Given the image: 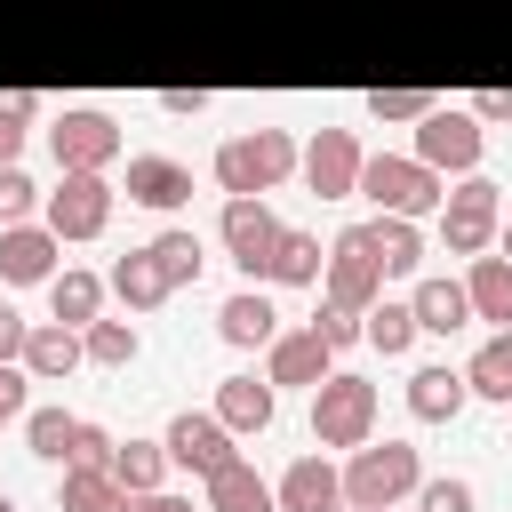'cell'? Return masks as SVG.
<instances>
[{
	"mask_svg": "<svg viewBox=\"0 0 512 512\" xmlns=\"http://www.w3.org/2000/svg\"><path fill=\"white\" fill-rule=\"evenodd\" d=\"M160 112L168 120H192V112H208V88H160Z\"/></svg>",
	"mask_w": 512,
	"mask_h": 512,
	"instance_id": "cell-45",
	"label": "cell"
},
{
	"mask_svg": "<svg viewBox=\"0 0 512 512\" xmlns=\"http://www.w3.org/2000/svg\"><path fill=\"white\" fill-rule=\"evenodd\" d=\"M408 504H416V512H472V480H464V472H424Z\"/></svg>",
	"mask_w": 512,
	"mask_h": 512,
	"instance_id": "cell-37",
	"label": "cell"
},
{
	"mask_svg": "<svg viewBox=\"0 0 512 512\" xmlns=\"http://www.w3.org/2000/svg\"><path fill=\"white\" fill-rule=\"evenodd\" d=\"M408 416L416 424H456L464 416V400H472V384H464V368H448V360H424V368H408Z\"/></svg>",
	"mask_w": 512,
	"mask_h": 512,
	"instance_id": "cell-18",
	"label": "cell"
},
{
	"mask_svg": "<svg viewBox=\"0 0 512 512\" xmlns=\"http://www.w3.org/2000/svg\"><path fill=\"white\" fill-rule=\"evenodd\" d=\"M424 168H440V176H472L480 168V152H488V128L472 120V104H432L424 120H416V144H408Z\"/></svg>",
	"mask_w": 512,
	"mask_h": 512,
	"instance_id": "cell-7",
	"label": "cell"
},
{
	"mask_svg": "<svg viewBox=\"0 0 512 512\" xmlns=\"http://www.w3.org/2000/svg\"><path fill=\"white\" fill-rule=\"evenodd\" d=\"M128 512H208V504H192L184 488H152V496H128Z\"/></svg>",
	"mask_w": 512,
	"mask_h": 512,
	"instance_id": "cell-44",
	"label": "cell"
},
{
	"mask_svg": "<svg viewBox=\"0 0 512 512\" xmlns=\"http://www.w3.org/2000/svg\"><path fill=\"white\" fill-rule=\"evenodd\" d=\"M64 272V240L32 216V224H0V288H48Z\"/></svg>",
	"mask_w": 512,
	"mask_h": 512,
	"instance_id": "cell-13",
	"label": "cell"
},
{
	"mask_svg": "<svg viewBox=\"0 0 512 512\" xmlns=\"http://www.w3.org/2000/svg\"><path fill=\"white\" fill-rule=\"evenodd\" d=\"M200 504H208V512H280V488H272L248 456H232L224 472L200 480Z\"/></svg>",
	"mask_w": 512,
	"mask_h": 512,
	"instance_id": "cell-22",
	"label": "cell"
},
{
	"mask_svg": "<svg viewBox=\"0 0 512 512\" xmlns=\"http://www.w3.org/2000/svg\"><path fill=\"white\" fill-rule=\"evenodd\" d=\"M296 160H304V144H296L288 128H240V136L216 144L208 176H216L224 200H232V192H264V200H272V192L296 176Z\"/></svg>",
	"mask_w": 512,
	"mask_h": 512,
	"instance_id": "cell-1",
	"label": "cell"
},
{
	"mask_svg": "<svg viewBox=\"0 0 512 512\" xmlns=\"http://www.w3.org/2000/svg\"><path fill=\"white\" fill-rule=\"evenodd\" d=\"M24 336H32V320H24V312L0 296V360H24Z\"/></svg>",
	"mask_w": 512,
	"mask_h": 512,
	"instance_id": "cell-42",
	"label": "cell"
},
{
	"mask_svg": "<svg viewBox=\"0 0 512 512\" xmlns=\"http://www.w3.org/2000/svg\"><path fill=\"white\" fill-rule=\"evenodd\" d=\"M144 248H152V264L168 272V288H192V280H200V264H208V248H200V232H192V224H168V232H152Z\"/></svg>",
	"mask_w": 512,
	"mask_h": 512,
	"instance_id": "cell-32",
	"label": "cell"
},
{
	"mask_svg": "<svg viewBox=\"0 0 512 512\" xmlns=\"http://www.w3.org/2000/svg\"><path fill=\"white\" fill-rule=\"evenodd\" d=\"M360 232H368V256L384 264V280H416L424 256H432V232L416 216H368Z\"/></svg>",
	"mask_w": 512,
	"mask_h": 512,
	"instance_id": "cell-17",
	"label": "cell"
},
{
	"mask_svg": "<svg viewBox=\"0 0 512 512\" xmlns=\"http://www.w3.org/2000/svg\"><path fill=\"white\" fill-rule=\"evenodd\" d=\"M216 416H224L240 440H248V432H272V416H280V384L240 368V376H224V384H216Z\"/></svg>",
	"mask_w": 512,
	"mask_h": 512,
	"instance_id": "cell-21",
	"label": "cell"
},
{
	"mask_svg": "<svg viewBox=\"0 0 512 512\" xmlns=\"http://www.w3.org/2000/svg\"><path fill=\"white\" fill-rule=\"evenodd\" d=\"M24 368H32V384H64L72 368H88L80 328H64V320H32V336H24Z\"/></svg>",
	"mask_w": 512,
	"mask_h": 512,
	"instance_id": "cell-23",
	"label": "cell"
},
{
	"mask_svg": "<svg viewBox=\"0 0 512 512\" xmlns=\"http://www.w3.org/2000/svg\"><path fill=\"white\" fill-rule=\"evenodd\" d=\"M416 336H424V328H416V304H408V296H376V304L360 312V344L384 352V360H408Z\"/></svg>",
	"mask_w": 512,
	"mask_h": 512,
	"instance_id": "cell-27",
	"label": "cell"
},
{
	"mask_svg": "<svg viewBox=\"0 0 512 512\" xmlns=\"http://www.w3.org/2000/svg\"><path fill=\"white\" fill-rule=\"evenodd\" d=\"M0 512H16V496H8V488H0Z\"/></svg>",
	"mask_w": 512,
	"mask_h": 512,
	"instance_id": "cell-47",
	"label": "cell"
},
{
	"mask_svg": "<svg viewBox=\"0 0 512 512\" xmlns=\"http://www.w3.org/2000/svg\"><path fill=\"white\" fill-rule=\"evenodd\" d=\"M360 200L376 208V216H440V200H448V176L440 168H424L416 152H368L360 160Z\"/></svg>",
	"mask_w": 512,
	"mask_h": 512,
	"instance_id": "cell-3",
	"label": "cell"
},
{
	"mask_svg": "<svg viewBox=\"0 0 512 512\" xmlns=\"http://www.w3.org/2000/svg\"><path fill=\"white\" fill-rule=\"evenodd\" d=\"M104 280H112V296H120L128 312H160V304L176 296V288H168V272L152 264V248H128V256H120Z\"/></svg>",
	"mask_w": 512,
	"mask_h": 512,
	"instance_id": "cell-29",
	"label": "cell"
},
{
	"mask_svg": "<svg viewBox=\"0 0 512 512\" xmlns=\"http://www.w3.org/2000/svg\"><path fill=\"white\" fill-rule=\"evenodd\" d=\"M168 440H144V432H128L120 448H112V480L128 488V496H152V488H168Z\"/></svg>",
	"mask_w": 512,
	"mask_h": 512,
	"instance_id": "cell-30",
	"label": "cell"
},
{
	"mask_svg": "<svg viewBox=\"0 0 512 512\" xmlns=\"http://www.w3.org/2000/svg\"><path fill=\"white\" fill-rule=\"evenodd\" d=\"M112 448H120V440H112L104 424H88V416H80V432H72V456H64V464H112Z\"/></svg>",
	"mask_w": 512,
	"mask_h": 512,
	"instance_id": "cell-41",
	"label": "cell"
},
{
	"mask_svg": "<svg viewBox=\"0 0 512 512\" xmlns=\"http://www.w3.org/2000/svg\"><path fill=\"white\" fill-rule=\"evenodd\" d=\"M272 488H280V512H344V464L328 456H296Z\"/></svg>",
	"mask_w": 512,
	"mask_h": 512,
	"instance_id": "cell-20",
	"label": "cell"
},
{
	"mask_svg": "<svg viewBox=\"0 0 512 512\" xmlns=\"http://www.w3.org/2000/svg\"><path fill=\"white\" fill-rule=\"evenodd\" d=\"M464 288H472V320L512 328V256H464Z\"/></svg>",
	"mask_w": 512,
	"mask_h": 512,
	"instance_id": "cell-25",
	"label": "cell"
},
{
	"mask_svg": "<svg viewBox=\"0 0 512 512\" xmlns=\"http://www.w3.org/2000/svg\"><path fill=\"white\" fill-rule=\"evenodd\" d=\"M160 440H168V464H176V472H192V480H208V472H224V464L240 456V448H232L240 432H232L216 408H176Z\"/></svg>",
	"mask_w": 512,
	"mask_h": 512,
	"instance_id": "cell-12",
	"label": "cell"
},
{
	"mask_svg": "<svg viewBox=\"0 0 512 512\" xmlns=\"http://www.w3.org/2000/svg\"><path fill=\"white\" fill-rule=\"evenodd\" d=\"M464 384H472V400H504L512 408V328L480 336V352L464 360Z\"/></svg>",
	"mask_w": 512,
	"mask_h": 512,
	"instance_id": "cell-31",
	"label": "cell"
},
{
	"mask_svg": "<svg viewBox=\"0 0 512 512\" xmlns=\"http://www.w3.org/2000/svg\"><path fill=\"white\" fill-rule=\"evenodd\" d=\"M24 408H32V368L24 360H0V432L24 424Z\"/></svg>",
	"mask_w": 512,
	"mask_h": 512,
	"instance_id": "cell-39",
	"label": "cell"
},
{
	"mask_svg": "<svg viewBox=\"0 0 512 512\" xmlns=\"http://www.w3.org/2000/svg\"><path fill=\"white\" fill-rule=\"evenodd\" d=\"M432 224H440V248H448V256H488V248H496V224H504V184L480 176V168L456 176Z\"/></svg>",
	"mask_w": 512,
	"mask_h": 512,
	"instance_id": "cell-5",
	"label": "cell"
},
{
	"mask_svg": "<svg viewBox=\"0 0 512 512\" xmlns=\"http://www.w3.org/2000/svg\"><path fill=\"white\" fill-rule=\"evenodd\" d=\"M32 120H40V96H32V88H0V168H16V160H24Z\"/></svg>",
	"mask_w": 512,
	"mask_h": 512,
	"instance_id": "cell-35",
	"label": "cell"
},
{
	"mask_svg": "<svg viewBox=\"0 0 512 512\" xmlns=\"http://www.w3.org/2000/svg\"><path fill=\"white\" fill-rule=\"evenodd\" d=\"M312 440L320 448H344V456L360 440H376V384L360 368H328L312 384Z\"/></svg>",
	"mask_w": 512,
	"mask_h": 512,
	"instance_id": "cell-4",
	"label": "cell"
},
{
	"mask_svg": "<svg viewBox=\"0 0 512 512\" xmlns=\"http://www.w3.org/2000/svg\"><path fill=\"white\" fill-rule=\"evenodd\" d=\"M384 512H416V504H384Z\"/></svg>",
	"mask_w": 512,
	"mask_h": 512,
	"instance_id": "cell-48",
	"label": "cell"
},
{
	"mask_svg": "<svg viewBox=\"0 0 512 512\" xmlns=\"http://www.w3.org/2000/svg\"><path fill=\"white\" fill-rule=\"evenodd\" d=\"M432 104H440L432 88H368V104H360V112H368L376 128H416Z\"/></svg>",
	"mask_w": 512,
	"mask_h": 512,
	"instance_id": "cell-36",
	"label": "cell"
},
{
	"mask_svg": "<svg viewBox=\"0 0 512 512\" xmlns=\"http://www.w3.org/2000/svg\"><path fill=\"white\" fill-rule=\"evenodd\" d=\"M216 336H224L232 352H264V344L280 336V304H272V288H264V280H240V288L216 304Z\"/></svg>",
	"mask_w": 512,
	"mask_h": 512,
	"instance_id": "cell-15",
	"label": "cell"
},
{
	"mask_svg": "<svg viewBox=\"0 0 512 512\" xmlns=\"http://www.w3.org/2000/svg\"><path fill=\"white\" fill-rule=\"evenodd\" d=\"M40 200H48V192L24 176V160H16V168H0V224H32V216H40Z\"/></svg>",
	"mask_w": 512,
	"mask_h": 512,
	"instance_id": "cell-38",
	"label": "cell"
},
{
	"mask_svg": "<svg viewBox=\"0 0 512 512\" xmlns=\"http://www.w3.org/2000/svg\"><path fill=\"white\" fill-rule=\"evenodd\" d=\"M408 304H416V328H424V336L472 328V288L448 280V272H416V280H408Z\"/></svg>",
	"mask_w": 512,
	"mask_h": 512,
	"instance_id": "cell-19",
	"label": "cell"
},
{
	"mask_svg": "<svg viewBox=\"0 0 512 512\" xmlns=\"http://www.w3.org/2000/svg\"><path fill=\"white\" fill-rule=\"evenodd\" d=\"M80 344H88V360H96V368H128V360L144 352L136 320H104V312H96V320L80 328Z\"/></svg>",
	"mask_w": 512,
	"mask_h": 512,
	"instance_id": "cell-34",
	"label": "cell"
},
{
	"mask_svg": "<svg viewBox=\"0 0 512 512\" xmlns=\"http://www.w3.org/2000/svg\"><path fill=\"white\" fill-rule=\"evenodd\" d=\"M120 192H128L136 208H152V216H176V208L192 200V168H184L176 152H128Z\"/></svg>",
	"mask_w": 512,
	"mask_h": 512,
	"instance_id": "cell-14",
	"label": "cell"
},
{
	"mask_svg": "<svg viewBox=\"0 0 512 512\" xmlns=\"http://www.w3.org/2000/svg\"><path fill=\"white\" fill-rule=\"evenodd\" d=\"M328 368H336V344H328L312 320H304V328H280V336L264 344V376H272V384H304V392H312Z\"/></svg>",
	"mask_w": 512,
	"mask_h": 512,
	"instance_id": "cell-16",
	"label": "cell"
},
{
	"mask_svg": "<svg viewBox=\"0 0 512 512\" xmlns=\"http://www.w3.org/2000/svg\"><path fill=\"white\" fill-rule=\"evenodd\" d=\"M360 160H368L360 128H312V144H304L296 176H304V192H312V200H360Z\"/></svg>",
	"mask_w": 512,
	"mask_h": 512,
	"instance_id": "cell-9",
	"label": "cell"
},
{
	"mask_svg": "<svg viewBox=\"0 0 512 512\" xmlns=\"http://www.w3.org/2000/svg\"><path fill=\"white\" fill-rule=\"evenodd\" d=\"M320 296H328V304H344V312H368V304L384 296V264L368 256V232H360V224H344V232L328 240V264H320Z\"/></svg>",
	"mask_w": 512,
	"mask_h": 512,
	"instance_id": "cell-11",
	"label": "cell"
},
{
	"mask_svg": "<svg viewBox=\"0 0 512 512\" xmlns=\"http://www.w3.org/2000/svg\"><path fill=\"white\" fill-rule=\"evenodd\" d=\"M40 136H48L56 176H64V168H112V160H120V120H112V112H96V104H64Z\"/></svg>",
	"mask_w": 512,
	"mask_h": 512,
	"instance_id": "cell-8",
	"label": "cell"
},
{
	"mask_svg": "<svg viewBox=\"0 0 512 512\" xmlns=\"http://www.w3.org/2000/svg\"><path fill=\"white\" fill-rule=\"evenodd\" d=\"M216 240H224V256L240 264V280H264V264H272V240H280V216H272V200H264V192H232V200L216 208Z\"/></svg>",
	"mask_w": 512,
	"mask_h": 512,
	"instance_id": "cell-10",
	"label": "cell"
},
{
	"mask_svg": "<svg viewBox=\"0 0 512 512\" xmlns=\"http://www.w3.org/2000/svg\"><path fill=\"white\" fill-rule=\"evenodd\" d=\"M472 120H480V128H504V120H512V88H480V96H472Z\"/></svg>",
	"mask_w": 512,
	"mask_h": 512,
	"instance_id": "cell-43",
	"label": "cell"
},
{
	"mask_svg": "<svg viewBox=\"0 0 512 512\" xmlns=\"http://www.w3.org/2000/svg\"><path fill=\"white\" fill-rule=\"evenodd\" d=\"M320 264H328L320 232H296V224H280V240H272V264H264V280H272V288H320Z\"/></svg>",
	"mask_w": 512,
	"mask_h": 512,
	"instance_id": "cell-26",
	"label": "cell"
},
{
	"mask_svg": "<svg viewBox=\"0 0 512 512\" xmlns=\"http://www.w3.org/2000/svg\"><path fill=\"white\" fill-rule=\"evenodd\" d=\"M56 512H128V488L112 480V464H64Z\"/></svg>",
	"mask_w": 512,
	"mask_h": 512,
	"instance_id": "cell-28",
	"label": "cell"
},
{
	"mask_svg": "<svg viewBox=\"0 0 512 512\" xmlns=\"http://www.w3.org/2000/svg\"><path fill=\"white\" fill-rule=\"evenodd\" d=\"M72 432H80L72 408H24V448H32L40 464H64V456H72Z\"/></svg>",
	"mask_w": 512,
	"mask_h": 512,
	"instance_id": "cell-33",
	"label": "cell"
},
{
	"mask_svg": "<svg viewBox=\"0 0 512 512\" xmlns=\"http://www.w3.org/2000/svg\"><path fill=\"white\" fill-rule=\"evenodd\" d=\"M424 480V448L416 440H360L344 456V512H384V504H408Z\"/></svg>",
	"mask_w": 512,
	"mask_h": 512,
	"instance_id": "cell-2",
	"label": "cell"
},
{
	"mask_svg": "<svg viewBox=\"0 0 512 512\" xmlns=\"http://www.w3.org/2000/svg\"><path fill=\"white\" fill-rule=\"evenodd\" d=\"M112 208H120V184H112L104 168H64V176L48 184V200H40V224H48L56 240H96V232L112 224Z\"/></svg>",
	"mask_w": 512,
	"mask_h": 512,
	"instance_id": "cell-6",
	"label": "cell"
},
{
	"mask_svg": "<svg viewBox=\"0 0 512 512\" xmlns=\"http://www.w3.org/2000/svg\"><path fill=\"white\" fill-rule=\"evenodd\" d=\"M104 296H112V280H104V272H88V264H64V272L48 280V320H64V328H88V320L104 312Z\"/></svg>",
	"mask_w": 512,
	"mask_h": 512,
	"instance_id": "cell-24",
	"label": "cell"
},
{
	"mask_svg": "<svg viewBox=\"0 0 512 512\" xmlns=\"http://www.w3.org/2000/svg\"><path fill=\"white\" fill-rule=\"evenodd\" d=\"M496 256H512V208H504V224H496Z\"/></svg>",
	"mask_w": 512,
	"mask_h": 512,
	"instance_id": "cell-46",
	"label": "cell"
},
{
	"mask_svg": "<svg viewBox=\"0 0 512 512\" xmlns=\"http://www.w3.org/2000/svg\"><path fill=\"white\" fill-rule=\"evenodd\" d=\"M312 328H320V336H328L336 352H352V344H360V312H344V304H328V296H320V312H312Z\"/></svg>",
	"mask_w": 512,
	"mask_h": 512,
	"instance_id": "cell-40",
	"label": "cell"
}]
</instances>
